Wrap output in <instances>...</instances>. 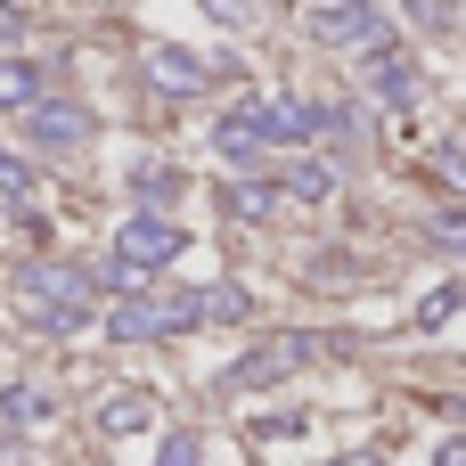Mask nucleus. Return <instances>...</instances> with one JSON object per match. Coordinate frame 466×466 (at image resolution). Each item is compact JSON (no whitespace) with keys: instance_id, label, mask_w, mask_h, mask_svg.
Segmentation results:
<instances>
[{"instance_id":"nucleus-1","label":"nucleus","mask_w":466,"mask_h":466,"mask_svg":"<svg viewBox=\"0 0 466 466\" xmlns=\"http://www.w3.org/2000/svg\"><path fill=\"white\" fill-rule=\"evenodd\" d=\"M16 295L33 303V328H41V336H66V328L90 319V279H82L74 262H25V270H16Z\"/></svg>"},{"instance_id":"nucleus-2","label":"nucleus","mask_w":466,"mask_h":466,"mask_svg":"<svg viewBox=\"0 0 466 466\" xmlns=\"http://www.w3.org/2000/svg\"><path fill=\"white\" fill-rule=\"evenodd\" d=\"M205 328V303L197 295H156V303H115L106 311V336L115 344H156V336H188Z\"/></svg>"},{"instance_id":"nucleus-3","label":"nucleus","mask_w":466,"mask_h":466,"mask_svg":"<svg viewBox=\"0 0 466 466\" xmlns=\"http://www.w3.org/2000/svg\"><path fill=\"white\" fill-rule=\"evenodd\" d=\"M180 246H188V238H180L164 213H131V221L115 229V270H131V279H139V270H164Z\"/></svg>"},{"instance_id":"nucleus-4","label":"nucleus","mask_w":466,"mask_h":466,"mask_svg":"<svg viewBox=\"0 0 466 466\" xmlns=\"http://www.w3.org/2000/svg\"><path fill=\"white\" fill-rule=\"evenodd\" d=\"M311 352H319V336H270V344H254V352L229 369V385H238V393H254V385H279V377H295Z\"/></svg>"},{"instance_id":"nucleus-5","label":"nucleus","mask_w":466,"mask_h":466,"mask_svg":"<svg viewBox=\"0 0 466 466\" xmlns=\"http://www.w3.org/2000/svg\"><path fill=\"white\" fill-rule=\"evenodd\" d=\"M25 131H33V147H57V156L90 147V115H82V106H66V98H41V106L25 115Z\"/></svg>"},{"instance_id":"nucleus-6","label":"nucleus","mask_w":466,"mask_h":466,"mask_svg":"<svg viewBox=\"0 0 466 466\" xmlns=\"http://www.w3.org/2000/svg\"><path fill=\"white\" fill-rule=\"evenodd\" d=\"M147 82H156L164 98H188V90H205V66H197L188 49H172V41H156V49H147Z\"/></svg>"},{"instance_id":"nucleus-7","label":"nucleus","mask_w":466,"mask_h":466,"mask_svg":"<svg viewBox=\"0 0 466 466\" xmlns=\"http://www.w3.org/2000/svg\"><path fill=\"white\" fill-rule=\"evenodd\" d=\"M303 25H311V33H328V41H369V49H377V33H385L369 8H311Z\"/></svg>"},{"instance_id":"nucleus-8","label":"nucleus","mask_w":466,"mask_h":466,"mask_svg":"<svg viewBox=\"0 0 466 466\" xmlns=\"http://www.w3.org/2000/svg\"><path fill=\"white\" fill-rule=\"evenodd\" d=\"M0 106H8V115H33V106H41V66L0 57Z\"/></svg>"},{"instance_id":"nucleus-9","label":"nucleus","mask_w":466,"mask_h":466,"mask_svg":"<svg viewBox=\"0 0 466 466\" xmlns=\"http://www.w3.org/2000/svg\"><path fill=\"white\" fill-rule=\"evenodd\" d=\"M147 418H156L147 393H115V401H98V434H139Z\"/></svg>"},{"instance_id":"nucleus-10","label":"nucleus","mask_w":466,"mask_h":466,"mask_svg":"<svg viewBox=\"0 0 466 466\" xmlns=\"http://www.w3.org/2000/svg\"><path fill=\"white\" fill-rule=\"evenodd\" d=\"M303 131H311V106L303 98H270L262 106V139H303Z\"/></svg>"},{"instance_id":"nucleus-11","label":"nucleus","mask_w":466,"mask_h":466,"mask_svg":"<svg viewBox=\"0 0 466 466\" xmlns=\"http://www.w3.org/2000/svg\"><path fill=\"white\" fill-rule=\"evenodd\" d=\"M213 139H221V156H254V147H262V115H254V106H238V115H221V131H213Z\"/></svg>"},{"instance_id":"nucleus-12","label":"nucleus","mask_w":466,"mask_h":466,"mask_svg":"<svg viewBox=\"0 0 466 466\" xmlns=\"http://www.w3.org/2000/svg\"><path fill=\"white\" fill-rule=\"evenodd\" d=\"M287 188H295L303 205H328V197H336V172H328V164H295V172H287Z\"/></svg>"},{"instance_id":"nucleus-13","label":"nucleus","mask_w":466,"mask_h":466,"mask_svg":"<svg viewBox=\"0 0 466 466\" xmlns=\"http://www.w3.org/2000/svg\"><path fill=\"white\" fill-rule=\"evenodd\" d=\"M270 205H279V188H270V180H238V188H229V213H238V221H262Z\"/></svg>"},{"instance_id":"nucleus-14","label":"nucleus","mask_w":466,"mask_h":466,"mask_svg":"<svg viewBox=\"0 0 466 466\" xmlns=\"http://www.w3.org/2000/svg\"><path fill=\"white\" fill-rule=\"evenodd\" d=\"M131 188H139V205H147V213H156V205H172V197H180V180H172V172H164V164H147V172H139V180H131Z\"/></svg>"},{"instance_id":"nucleus-15","label":"nucleus","mask_w":466,"mask_h":466,"mask_svg":"<svg viewBox=\"0 0 466 466\" xmlns=\"http://www.w3.org/2000/svg\"><path fill=\"white\" fill-rule=\"evenodd\" d=\"M205 319H246V287H205Z\"/></svg>"},{"instance_id":"nucleus-16","label":"nucleus","mask_w":466,"mask_h":466,"mask_svg":"<svg viewBox=\"0 0 466 466\" xmlns=\"http://www.w3.org/2000/svg\"><path fill=\"white\" fill-rule=\"evenodd\" d=\"M0 418H49V401L25 393V385H8V393H0Z\"/></svg>"},{"instance_id":"nucleus-17","label":"nucleus","mask_w":466,"mask_h":466,"mask_svg":"<svg viewBox=\"0 0 466 466\" xmlns=\"http://www.w3.org/2000/svg\"><path fill=\"white\" fill-rule=\"evenodd\" d=\"M33 188V164L25 156H0V197H25Z\"/></svg>"},{"instance_id":"nucleus-18","label":"nucleus","mask_w":466,"mask_h":466,"mask_svg":"<svg viewBox=\"0 0 466 466\" xmlns=\"http://www.w3.org/2000/svg\"><path fill=\"white\" fill-rule=\"evenodd\" d=\"M156 466H197V434H172V442L156 451Z\"/></svg>"},{"instance_id":"nucleus-19","label":"nucleus","mask_w":466,"mask_h":466,"mask_svg":"<svg viewBox=\"0 0 466 466\" xmlns=\"http://www.w3.org/2000/svg\"><path fill=\"white\" fill-rule=\"evenodd\" d=\"M434 238H442L451 254H466V213H442V221H434Z\"/></svg>"},{"instance_id":"nucleus-20","label":"nucleus","mask_w":466,"mask_h":466,"mask_svg":"<svg viewBox=\"0 0 466 466\" xmlns=\"http://www.w3.org/2000/svg\"><path fill=\"white\" fill-rule=\"evenodd\" d=\"M434 466H466V442H442V459Z\"/></svg>"},{"instance_id":"nucleus-21","label":"nucleus","mask_w":466,"mask_h":466,"mask_svg":"<svg viewBox=\"0 0 466 466\" xmlns=\"http://www.w3.org/2000/svg\"><path fill=\"white\" fill-rule=\"evenodd\" d=\"M8 33H16V8H0V41H8Z\"/></svg>"},{"instance_id":"nucleus-22","label":"nucleus","mask_w":466,"mask_h":466,"mask_svg":"<svg viewBox=\"0 0 466 466\" xmlns=\"http://www.w3.org/2000/svg\"><path fill=\"white\" fill-rule=\"evenodd\" d=\"M344 466H377V459H344Z\"/></svg>"},{"instance_id":"nucleus-23","label":"nucleus","mask_w":466,"mask_h":466,"mask_svg":"<svg viewBox=\"0 0 466 466\" xmlns=\"http://www.w3.org/2000/svg\"><path fill=\"white\" fill-rule=\"evenodd\" d=\"M459 418H466V410H459Z\"/></svg>"}]
</instances>
